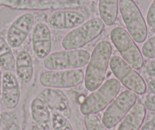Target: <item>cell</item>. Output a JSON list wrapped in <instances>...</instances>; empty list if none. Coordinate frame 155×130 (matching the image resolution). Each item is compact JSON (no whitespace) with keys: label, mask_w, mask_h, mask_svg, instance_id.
Wrapping results in <instances>:
<instances>
[{"label":"cell","mask_w":155,"mask_h":130,"mask_svg":"<svg viewBox=\"0 0 155 130\" xmlns=\"http://www.w3.org/2000/svg\"><path fill=\"white\" fill-rule=\"evenodd\" d=\"M31 116L34 124L41 130H52V111L39 97L32 100L30 106Z\"/></svg>","instance_id":"cell-15"},{"label":"cell","mask_w":155,"mask_h":130,"mask_svg":"<svg viewBox=\"0 0 155 130\" xmlns=\"http://www.w3.org/2000/svg\"><path fill=\"white\" fill-rule=\"evenodd\" d=\"M37 97L43 100L52 112L60 113L68 119L71 117V108L67 95L61 89L44 88Z\"/></svg>","instance_id":"cell-11"},{"label":"cell","mask_w":155,"mask_h":130,"mask_svg":"<svg viewBox=\"0 0 155 130\" xmlns=\"http://www.w3.org/2000/svg\"><path fill=\"white\" fill-rule=\"evenodd\" d=\"M114 75L122 85L127 90L131 91L137 95H143L147 92V84L142 76L123 60L120 56H113L110 59V65Z\"/></svg>","instance_id":"cell-7"},{"label":"cell","mask_w":155,"mask_h":130,"mask_svg":"<svg viewBox=\"0 0 155 130\" xmlns=\"http://www.w3.org/2000/svg\"><path fill=\"white\" fill-rule=\"evenodd\" d=\"M84 123L86 130H108L97 114L84 116Z\"/></svg>","instance_id":"cell-22"},{"label":"cell","mask_w":155,"mask_h":130,"mask_svg":"<svg viewBox=\"0 0 155 130\" xmlns=\"http://www.w3.org/2000/svg\"><path fill=\"white\" fill-rule=\"evenodd\" d=\"M0 68L4 72L15 71V56L6 39L0 35Z\"/></svg>","instance_id":"cell-19"},{"label":"cell","mask_w":155,"mask_h":130,"mask_svg":"<svg viewBox=\"0 0 155 130\" xmlns=\"http://www.w3.org/2000/svg\"><path fill=\"white\" fill-rule=\"evenodd\" d=\"M33 52L39 59L44 60L51 53L52 36L50 27L39 22L34 27L31 35Z\"/></svg>","instance_id":"cell-12"},{"label":"cell","mask_w":155,"mask_h":130,"mask_svg":"<svg viewBox=\"0 0 155 130\" xmlns=\"http://www.w3.org/2000/svg\"><path fill=\"white\" fill-rule=\"evenodd\" d=\"M52 130H74L69 119L60 113L52 112Z\"/></svg>","instance_id":"cell-21"},{"label":"cell","mask_w":155,"mask_h":130,"mask_svg":"<svg viewBox=\"0 0 155 130\" xmlns=\"http://www.w3.org/2000/svg\"><path fill=\"white\" fill-rule=\"evenodd\" d=\"M84 81V72L80 69L47 70L39 75V82L44 88L56 89L73 88Z\"/></svg>","instance_id":"cell-9"},{"label":"cell","mask_w":155,"mask_h":130,"mask_svg":"<svg viewBox=\"0 0 155 130\" xmlns=\"http://www.w3.org/2000/svg\"><path fill=\"white\" fill-rule=\"evenodd\" d=\"M138 101V95L131 91L126 90L119 94L103 113L102 123L107 129L118 125L132 110Z\"/></svg>","instance_id":"cell-8"},{"label":"cell","mask_w":155,"mask_h":130,"mask_svg":"<svg viewBox=\"0 0 155 130\" xmlns=\"http://www.w3.org/2000/svg\"><path fill=\"white\" fill-rule=\"evenodd\" d=\"M147 90L150 94H155V78H153L147 85Z\"/></svg>","instance_id":"cell-28"},{"label":"cell","mask_w":155,"mask_h":130,"mask_svg":"<svg viewBox=\"0 0 155 130\" xmlns=\"http://www.w3.org/2000/svg\"><path fill=\"white\" fill-rule=\"evenodd\" d=\"M85 22L82 13L75 10H59L49 15L47 25L56 30L74 29Z\"/></svg>","instance_id":"cell-14"},{"label":"cell","mask_w":155,"mask_h":130,"mask_svg":"<svg viewBox=\"0 0 155 130\" xmlns=\"http://www.w3.org/2000/svg\"><path fill=\"white\" fill-rule=\"evenodd\" d=\"M15 73L20 84L27 85L34 77V61L29 52L22 50L15 57Z\"/></svg>","instance_id":"cell-16"},{"label":"cell","mask_w":155,"mask_h":130,"mask_svg":"<svg viewBox=\"0 0 155 130\" xmlns=\"http://www.w3.org/2000/svg\"><path fill=\"white\" fill-rule=\"evenodd\" d=\"M19 125L18 118L14 110L0 113V130H13Z\"/></svg>","instance_id":"cell-20"},{"label":"cell","mask_w":155,"mask_h":130,"mask_svg":"<svg viewBox=\"0 0 155 130\" xmlns=\"http://www.w3.org/2000/svg\"><path fill=\"white\" fill-rule=\"evenodd\" d=\"M27 130H41V129H40L39 127L37 126V125H36L35 124H32V125H31L29 127H28Z\"/></svg>","instance_id":"cell-30"},{"label":"cell","mask_w":155,"mask_h":130,"mask_svg":"<svg viewBox=\"0 0 155 130\" xmlns=\"http://www.w3.org/2000/svg\"><path fill=\"white\" fill-rule=\"evenodd\" d=\"M140 130H155V115L143 124Z\"/></svg>","instance_id":"cell-27"},{"label":"cell","mask_w":155,"mask_h":130,"mask_svg":"<svg viewBox=\"0 0 155 130\" xmlns=\"http://www.w3.org/2000/svg\"><path fill=\"white\" fill-rule=\"evenodd\" d=\"M141 53L147 59H155V34L146 40L141 47Z\"/></svg>","instance_id":"cell-23"},{"label":"cell","mask_w":155,"mask_h":130,"mask_svg":"<svg viewBox=\"0 0 155 130\" xmlns=\"http://www.w3.org/2000/svg\"><path fill=\"white\" fill-rule=\"evenodd\" d=\"M147 110L144 104L137 102L120 122L116 130H140L145 120Z\"/></svg>","instance_id":"cell-17"},{"label":"cell","mask_w":155,"mask_h":130,"mask_svg":"<svg viewBox=\"0 0 155 130\" xmlns=\"http://www.w3.org/2000/svg\"><path fill=\"white\" fill-rule=\"evenodd\" d=\"M2 76H3V72H2V68H0V100H1V95H2Z\"/></svg>","instance_id":"cell-29"},{"label":"cell","mask_w":155,"mask_h":130,"mask_svg":"<svg viewBox=\"0 0 155 130\" xmlns=\"http://www.w3.org/2000/svg\"><path fill=\"white\" fill-rule=\"evenodd\" d=\"M105 25L100 18H94L70 31L62 40L64 50L81 49L97 38L103 33Z\"/></svg>","instance_id":"cell-3"},{"label":"cell","mask_w":155,"mask_h":130,"mask_svg":"<svg viewBox=\"0 0 155 130\" xmlns=\"http://www.w3.org/2000/svg\"><path fill=\"white\" fill-rule=\"evenodd\" d=\"M34 23V17L30 12L21 15L13 21L6 34V40L12 48H19L25 43L32 31Z\"/></svg>","instance_id":"cell-10"},{"label":"cell","mask_w":155,"mask_h":130,"mask_svg":"<svg viewBox=\"0 0 155 130\" xmlns=\"http://www.w3.org/2000/svg\"><path fill=\"white\" fill-rule=\"evenodd\" d=\"M21 99L20 82L17 76L12 72H5L2 76L1 101L4 107L14 110L18 106Z\"/></svg>","instance_id":"cell-13"},{"label":"cell","mask_w":155,"mask_h":130,"mask_svg":"<svg viewBox=\"0 0 155 130\" xmlns=\"http://www.w3.org/2000/svg\"><path fill=\"white\" fill-rule=\"evenodd\" d=\"M121 84L116 78H110L86 97L80 105V112L84 116L97 114L105 110L120 93Z\"/></svg>","instance_id":"cell-2"},{"label":"cell","mask_w":155,"mask_h":130,"mask_svg":"<svg viewBox=\"0 0 155 130\" xmlns=\"http://www.w3.org/2000/svg\"><path fill=\"white\" fill-rule=\"evenodd\" d=\"M119 10L129 35L135 43H144L147 37V23L135 1L120 0Z\"/></svg>","instance_id":"cell-6"},{"label":"cell","mask_w":155,"mask_h":130,"mask_svg":"<svg viewBox=\"0 0 155 130\" xmlns=\"http://www.w3.org/2000/svg\"><path fill=\"white\" fill-rule=\"evenodd\" d=\"M143 104L146 110L152 113H155V94H150L147 95Z\"/></svg>","instance_id":"cell-25"},{"label":"cell","mask_w":155,"mask_h":130,"mask_svg":"<svg viewBox=\"0 0 155 130\" xmlns=\"http://www.w3.org/2000/svg\"><path fill=\"white\" fill-rule=\"evenodd\" d=\"M90 57L91 53L84 49L63 50L50 53L43 65L47 70L80 69L87 65Z\"/></svg>","instance_id":"cell-5"},{"label":"cell","mask_w":155,"mask_h":130,"mask_svg":"<svg viewBox=\"0 0 155 130\" xmlns=\"http://www.w3.org/2000/svg\"><path fill=\"white\" fill-rule=\"evenodd\" d=\"M119 2L120 0H99L100 18L107 26H113L116 22L119 13Z\"/></svg>","instance_id":"cell-18"},{"label":"cell","mask_w":155,"mask_h":130,"mask_svg":"<svg viewBox=\"0 0 155 130\" xmlns=\"http://www.w3.org/2000/svg\"><path fill=\"white\" fill-rule=\"evenodd\" d=\"M112 53L113 47L107 40L98 42L93 49L84 72V87L88 92H94L104 82Z\"/></svg>","instance_id":"cell-1"},{"label":"cell","mask_w":155,"mask_h":130,"mask_svg":"<svg viewBox=\"0 0 155 130\" xmlns=\"http://www.w3.org/2000/svg\"><path fill=\"white\" fill-rule=\"evenodd\" d=\"M145 72L149 77L155 78V59H150L145 65Z\"/></svg>","instance_id":"cell-26"},{"label":"cell","mask_w":155,"mask_h":130,"mask_svg":"<svg viewBox=\"0 0 155 130\" xmlns=\"http://www.w3.org/2000/svg\"><path fill=\"white\" fill-rule=\"evenodd\" d=\"M110 40L120 56L135 70L144 66V56L135 40L122 27H115L110 31Z\"/></svg>","instance_id":"cell-4"},{"label":"cell","mask_w":155,"mask_h":130,"mask_svg":"<svg viewBox=\"0 0 155 130\" xmlns=\"http://www.w3.org/2000/svg\"><path fill=\"white\" fill-rule=\"evenodd\" d=\"M146 23L150 28H155V0L150 3L147 15H146Z\"/></svg>","instance_id":"cell-24"}]
</instances>
